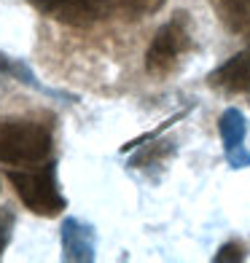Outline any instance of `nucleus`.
I'll list each match as a JSON object with an SVG mask.
<instances>
[{"label": "nucleus", "instance_id": "20e7f679", "mask_svg": "<svg viewBox=\"0 0 250 263\" xmlns=\"http://www.w3.org/2000/svg\"><path fill=\"white\" fill-rule=\"evenodd\" d=\"M27 3L43 16H51L67 27H92L111 8V0H27Z\"/></svg>", "mask_w": 250, "mask_h": 263}, {"label": "nucleus", "instance_id": "9d476101", "mask_svg": "<svg viewBox=\"0 0 250 263\" xmlns=\"http://www.w3.org/2000/svg\"><path fill=\"white\" fill-rule=\"evenodd\" d=\"M245 258H247V247L242 242H226V245H221L218 253L212 255L216 263H242Z\"/></svg>", "mask_w": 250, "mask_h": 263}, {"label": "nucleus", "instance_id": "39448f33", "mask_svg": "<svg viewBox=\"0 0 250 263\" xmlns=\"http://www.w3.org/2000/svg\"><path fill=\"white\" fill-rule=\"evenodd\" d=\"M218 132H221V142L226 151V161L231 164V170H245V166H250V153L245 151L247 118L237 107H229L218 118Z\"/></svg>", "mask_w": 250, "mask_h": 263}, {"label": "nucleus", "instance_id": "1a4fd4ad", "mask_svg": "<svg viewBox=\"0 0 250 263\" xmlns=\"http://www.w3.org/2000/svg\"><path fill=\"white\" fill-rule=\"evenodd\" d=\"M167 0H111V8L121 11L127 19H142L162 11V6Z\"/></svg>", "mask_w": 250, "mask_h": 263}, {"label": "nucleus", "instance_id": "0eeeda50", "mask_svg": "<svg viewBox=\"0 0 250 263\" xmlns=\"http://www.w3.org/2000/svg\"><path fill=\"white\" fill-rule=\"evenodd\" d=\"M97 253V234L89 223L65 218L62 223V258L73 263H89Z\"/></svg>", "mask_w": 250, "mask_h": 263}, {"label": "nucleus", "instance_id": "6e6552de", "mask_svg": "<svg viewBox=\"0 0 250 263\" xmlns=\"http://www.w3.org/2000/svg\"><path fill=\"white\" fill-rule=\"evenodd\" d=\"M207 3L231 35L250 41V0H207Z\"/></svg>", "mask_w": 250, "mask_h": 263}, {"label": "nucleus", "instance_id": "423d86ee", "mask_svg": "<svg viewBox=\"0 0 250 263\" xmlns=\"http://www.w3.org/2000/svg\"><path fill=\"white\" fill-rule=\"evenodd\" d=\"M207 86L223 94H250V46L212 70L207 76Z\"/></svg>", "mask_w": 250, "mask_h": 263}, {"label": "nucleus", "instance_id": "f03ea898", "mask_svg": "<svg viewBox=\"0 0 250 263\" xmlns=\"http://www.w3.org/2000/svg\"><path fill=\"white\" fill-rule=\"evenodd\" d=\"M6 177L14 185L22 204L32 215L57 218L67 207V199L62 196L57 183V161H46L41 166H35V170H8Z\"/></svg>", "mask_w": 250, "mask_h": 263}, {"label": "nucleus", "instance_id": "f257e3e1", "mask_svg": "<svg viewBox=\"0 0 250 263\" xmlns=\"http://www.w3.org/2000/svg\"><path fill=\"white\" fill-rule=\"evenodd\" d=\"M54 148V126L32 118H0V161L41 164Z\"/></svg>", "mask_w": 250, "mask_h": 263}, {"label": "nucleus", "instance_id": "7ed1b4c3", "mask_svg": "<svg viewBox=\"0 0 250 263\" xmlns=\"http://www.w3.org/2000/svg\"><path fill=\"white\" fill-rule=\"evenodd\" d=\"M194 49V30H191V19L186 11L164 22L156 30L153 41L146 51V70L153 78H167L170 73H175L181 59Z\"/></svg>", "mask_w": 250, "mask_h": 263}, {"label": "nucleus", "instance_id": "9b49d317", "mask_svg": "<svg viewBox=\"0 0 250 263\" xmlns=\"http://www.w3.org/2000/svg\"><path fill=\"white\" fill-rule=\"evenodd\" d=\"M14 226H16V215L11 212L8 207H3L0 210V258H3L11 236H14Z\"/></svg>", "mask_w": 250, "mask_h": 263}]
</instances>
